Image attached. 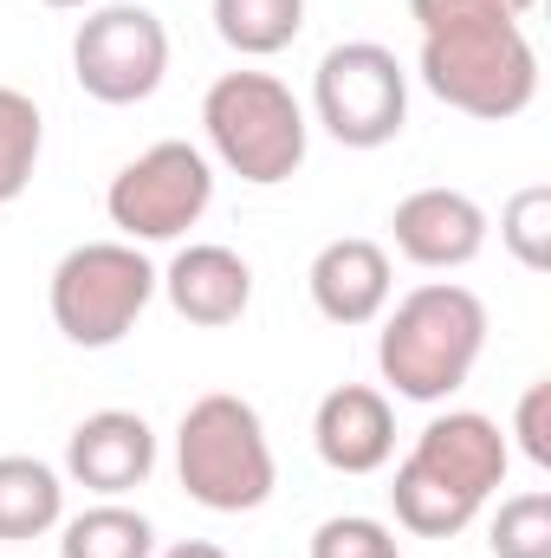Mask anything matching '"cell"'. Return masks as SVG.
<instances>
[{
    "label": "cell",
    "instance_id": "6da1fadb",
    "mask_svg": "<svg viewBox=\"0 0 551 558\" xmlns=\"http://www.w3.org/2000/svg\"><path fill=\"white\" fill-rule=\"evenodd\" d=\"M421 26V85L487 124L519 118L539 98V52L500 0H409Z\"/></svg>",
    "mask_w": 551,
    "mask_h": 558
},
{
    "label": "cell",
    "instance_id": "7a4b0ae2",
    "mask_svg": "<svg viewBox=\"0 0 551 558\" xmlns=\"http://www.w3.org/2000/svg\"><path fill=\"white\" fill-rule=\"evenodd\" d=\"M487 351V305L454 279H428L396 299L377 338V371L409 403H448Z\"/></svg>",
    "mask_w": 551,
    "mask_h": 558
},
{
    "label": "cell",
    "instance_id": "3957f363",
    "mask_svg": "<svg viewBox=\"0 0 551 558\" xmlns=\"http://www.w3.org/2000/svg\"><path fill=\"white\" fill-rule=\"evenodd\" d=\"M175 474H182V494L208 513H254L273 500V441H267V422L247 397H228V390H208L195 397L182 422H175Z\"/></svg>",
    "mask_w": 551,
    "mask_h": 558
},
{
    "label": "cell",
    "instance_id": "277c9868",
    "mask_svg": "<svg viewBox=\"0 0 551 558\" xmlns=\"http://www.w3.org/2000/svg\"><path fill=\"white\" fill-rule=\"evenodd\" d=\"M201 131H208V149L221 156V169L254 189L292 182L311 143L305 105L273 72H221L201 98Z\"/></svg>",
    "mask_w": 551,
    "mask_h": 558
},
{
    "label": "cell",
    "instance_id": "5b68a950",
    "mask_svg": "<svg viewBox=\"0 0 551 558\" xmlns=\"http://www.w3.org/2000/svg\"><path fill=\"white\" fill-rule=\"evenodd\" d=\"M149 299H156V267L143 260L137 241H85L52 267V325L78 351L124 344Z\"/></svg>",
    "mask_w": 551,
    "mask_h": 558
},
{
    "label": "cell",
    "instance_id": "8992f818",
    "mask_svg": "<svg viewBox=\"0 0 551 558\" xmlns=\"http://www.w3.org/2000/svg\"><path fill=\"white\" fill-rule=\"evenodd\" d=\"M311 111L344 149H383L409 124V72L377 39H344L311 72Z\"/></svg>",
    "mask_w": 551,
    "mask_h": 558
},
{
    "label": "cell",
    "instance_id": "52a82bcc",
    "mask_svg": "<svg viewBox=\"0 0 551 558\" xmlns=\"http://www.w3.org/2000/svg\"><path fill=\"white\" fill-rule=\"evenodd\" d=\"M208 202H215V162L195 143H175V137L131 156L105 189L111 228L124 241H175L208 215Z\"/></svg>",
    "mask_w": 551,
    "mask_h": 558
},
{
    "label": "cell",
    "instance_id": "ba28073f",
    "mask_svg": "<svg viewBox=\"0 0 551 558\" xmlns=\"http://www.w3.org/2000/svg\"><path fill=\"white\" fill-rule=\"evenodd\" d=\"M169 72V26L137 7V0H118V7H98L78 20V39H72V78L85 98L98 105H143Z\"/></svg>",
    "mask_w": 551,
    "mask_h": 558
},
{
    "label": "cell",
    "instance_id": "9c48e42d",
    "mask_svg": "<svg viewBox=\"0 0 551 558\" xmlns=\"http://www.w3.org/2000/svg\"><path fill=\"white\" fill-rule=\"evenodd\" d=\"M506 461H513V448H506L500 422L480 416V410H448L415 435L403 468H415L421 481H434V487H448L474 507H487V494L506 487Z\"/></svg>",
    "mask_w": 551,
    "mask_h": 558
},
{
    "label": "cell",
    "instance_id": "30bf717a",
    "mask_svg": "<svg viewBox=\"0 0 551 558\" xmlns=\"http://www.w3.org/2000/svg\"><path fill=\"white\" fill-rule=\"evenodd\" d=\"M390 234H396V254L428 267V274H454L467 260H480L487 247V208L461 189H415L396 202L390 215Z\"/></svg>",
    "mask_w": 551,
    "mask_h": 558
},
{
    "label": "cell",
    "instance_id": "8fae6325",
    "mask_svg": "<svg viewBox=\"0 0 551 558\" xmlns=\"http://www.w3.org/2000/svg\"><path fill=\"white\" fill-rule=\"evenodd\" d=\"M65 474L98 494V500H124L156 474V428L137 410H98L72 428L65 441Z\"/></svg>",
    "mask_w": 551,
    "mask_h": 558
},
{
    "label": "cell",
    "instance_id": "7c38bea8",
    "mask_svg": "<svg viewBox=\"0 0 551 558\" xmlns=\"http://www.w3.org/2000/svg\"><path fill=\"white\" fill-rule=\"evenodd\" d=\"M311 448L331 474H377L396 454V410L370 384H338L318 416H311Z\"/></svg>",
    "mask_w": 551,
    "mask_h": 558
},
{
    "label": "cell",
    "instance_id": "4fadbf2b",
    "mask_svg": "<svg viewBox=\"0 0 551 558\" xmlns=\"http://www.w3.org/2000/svg\"><path fill=\"white\" fill-rule=\"evenodd\" d=\"M305 286H311V305L331 325H370V318L390 312V292H396L390 254L377 241H364V234L325 241L318 260H311V274H305Z\"/></svg>",
    "mask_w": 551,
    "mask_h": 558
},
{
    "label": "cell",
    "instance_id": "5bb4252c",
    "mask_svg": "<svg viewBox=\"0 0 551 558\" xmlns=\"http://www.w3.org/2000/svg\"><path fill=\"white\" fill-rule=\"evenodd\" d=\"M156 286L169 292V305H175L188 325H208V331L234 325V318L254 305V267H247L234 247H221V241L182 247V254L169 260V274H156Z\"/></svg>",
    "mask_w": 551,
    "mask_h": 558
},
{
    "label": "cell",
    "instance_id": "9a60e30c",
    "mask_svg": "<svg viewBox=\"0 0 551 558\" xmlns=\"http://www.w3.org/2000/svg\"><path fill=\"white\" fill-rule=\"evenodd\" d=\"M65 520V481L33 454H0V539H46Z\"/></svg>",
    "mask_w": 551,
    "mask_h": 558
},
{
    "label": "cell",
    "instance_id": "2e32d148",
    "mask_svg": "<svg viewBox=\"0 0 551 558\" xmlns=\"http://www.w3.org/2000/svg\"><path fill=\"white\" fill-rule=\"evenodd\" d=\"M59 558H156V526L124 500H98L78 520H65Z\"/></svg>",
    "mask_w": 551,
    "mask_h": 558
},
{
    "label": "cell",
    "instance_id": "e0dca14e",
    "mask_svg": "<svg viewBox=\"0 0 551 558\" xmlns=\"http://www.w3.org/2000/svg\"><path fill=\"white\" fill-rule=\"evenodd\" d=\"M215 33L241 59H273L305 33V0H215Z\"/></svg>",
    "mask_w": 551,
    "mask_h": 558
},
{
    "label": "cell",
    "instance_id": "ac0fdd59",
    "mask_svg": "<svg viewBox=\"0 0 551 558\" xmlns=\"http://www.w3.org/2000/svg\"><path fill=\"white\" fill-rule=\"evenodd\" d=\"M39 143H46V118L26 92L0 85V208L26 195L33 169H39Z\"/></svg>",
    "mask_w": 551,
    "mask_h": 558
},
{
    "label": "cell",
    "instance_id": "d6986e66",
    "mask_svg": "<svg viewBox=\"0 0 551 558\" xmlns=\"http://www.w3.org/2000/svg\"><path fill=\"white\" fill-rule=\"evenodd\" d=\"M487 546H493V558H551V494L546 487L500 500V513L487 526Z\"/></svg>",
    "mask_w": 551,
    "mask_h": 558
},
{
    "label": "cell",
    "instance_id": "ffe728a7",
    "mask_svg": "<svg viewBox=\"0 0 551 558\" xmlns=\"http://www.w3.org/2000/svg\"><path fill=\"white\" fill-rule=\"evenodd\" d=\"M500 241H506V254H513L526 274H546L551 267V189L546 182H532V189H519V195L506 202Z\"/></svg>",
    "mask_w": 551,
    "mask_h": 558
},
{
    "label": "cell",
    "instance_id": "44dd1931",
    "mask_svg": "<svg viewBox=\"0 0 551 558\" xmlns=\"http://www.w3.org/2000/svg\"><path fill=\"white\" fill-rule=\"evenodd\" d=\"M546 410H551V377H539V384L519 397V448H526L532 468H551V422H546Z\"/></svg>",
    "mask_w": 551,
    "mask_h": 558
},
{
    "label": "cell",
    "instance_id": "7402d4cb",
    "mask_svg": "<svg viewBox=\"0 0 551 558\" xmlns=\"http://www.w3.org/2000/svg\"><path fill=\"white\" fill-rule=\"evenodd\" d=\"M162 558H228V553H221L215 539H182V546H169Z\"/></svg>",
    "mask_w": 551,
    "mask_h": 558
},
{
    "label": "cell",
    "instance_id": "603a6c76",
    "mask_svg": "<svg viewBox=\"0 0 551 558\" xmlns=\"http://www.w3.org/2000/svg\"><path fill=\"white\" fill-rule=\"evenodd\" d=\"M500 7H506V13H513V20H526V13H532V7H539V0H500Z\"/></svg>",
    "mask_w": 551,
    "mask_h": 558
},
{
    "label": "cell",
    "instance_id": "cb8c5ba5",
    "mask_svg": "<svg viewBox=\"0 0 551 558\" xmlns=\"http://www.w3.org/2000/svg\"><path fill=\"white\" fill-rule=\"evenodd\" d=\"M46 7H91V0H46Z\"/></svg>",
    "mask_w": 551,
    "mask_h": 558
},
{
    "label": "cell",
    "instance_id": "d4e9b609",
    "mask_svg": "<svg viewBox=\"0 0 551 558\" xmlns=\"http://www.w3.org/2000/svg\"><path fill=\"white\" fill-rule=\"evenodd\" d=\"M390 558H403V553H390Z\"/></svg>",
    "mask_w": 551,
    "mask_h": 558
}]
</instances>
